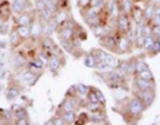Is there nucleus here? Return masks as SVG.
Here are the masks:
<instances>
[{"label":"nucleus","mask_w":160,"mask_h":125,"mask_svg":"<svg viewBox=\"0 0 160 125\" xmlns=\"http://www.w3.org/2000/svg\"><path fill=\"white\" fill-rule=\"evenodd\" d=\"M7 41H4V40H0V48H2V49H6L7 48Z\"/></svg>","instance_id":"nucleus-42"},{"label":"nucleus","mask_w":160,"mask_h":125,"mask_svg":"<svg viewBox=\"0 0 160 125\" xmlns=\"http://www.w3.org/2000/svg\"><path fill=\"white\" fill-rule=\"evenodd\" d=\"M89 124H109L106 112L100 111L96 113H89Z\"/></svg>","instance_id":"nucleus-17"},{"label":"nucleus","mask_w":160,"mask_h":125,"mask_svg":"<svg viewBox=\"0 0 160 125\" xmlns=\"http://www.w3.org/2000/svg\"><path fill=\"white\" fill-rule=\"evenodd\" d=\"M28 59L29 57L27 56V53H23V52L18 51V49H15V51L12 52L11 59H9V63H11L12 68L19 71V69H22V68H26Z\"/></svg>","instance_id":"nucleus-10"},{"label":"nucleus","mask_w":160,"mask_h":125,"mask_svg":"<svg viewBox=\"0 0 160 125\" xmlns=\"http://www.w3.org/2000/svg\"><path fill=\"white\" fill-rule=\"evenodd\" d=\"M133 48V43L127 37V35L119 33L118 37V46H116V53L115 55H127L131 53Z\"/></svg>","instance_id":"nucleus-7"},{"label":"nucleus","mask_w":160,"mask_h":125,"mask_svg":"<svg viewBox=\"0 0 160 125\" xmlns=\"http://www.w3.org/2000/svg\"><path fill=\"white\" fill-rule=\"evenodd\" d=\"M133 94L144 104L146 109L151 108L155 103V99H156V92L155 91H140V89H135Z\"/></svg>","instance_id":"nucleus-8"},{"label":"nucleus","mask_w":160,"mask_h":125,"mask_svg":"<svg viewBox=\"0 0 160 125\" xmlns=\"http://www.w3.org/2000/svg\"><path fill=\"white\" fill-rule=\"evenodd\" d=\"M104 61H106V63L108 64L109 68H111V69H116V68L119 67V64H120V59H119L115 53H108Z\"/></svg>","instance_id":"nucleus-26"},{"label":"nucleus","mask_w":160,"mask_h":125,"mask_svg":"<svg viewBox=\"0 0 160 125\" xmlns=\"http://www.w3.org/2000/svg\"><path fill=\"white\" fill-rule=\"evenodd\" d=\"M118 37H119V32L115 29V31L109 32L107 35H104L103 37L99 39V43L103 48H106L107 51L116 53V46H118Z\"/></svg>","instance_id":"nucleus-3"},{"label":"nucleus","mask_w":160,"mask_h":125,"mask_svg":"<svg viewBox=\"0 0 160 125\" xmlns=\"http://www.w3.org/2000/svg\"><path fill=\"white\" fill-rule=\"evenodd\" d=\"M52 17L59 26V24H63L66 20H68L69 17H71V12L68 11V8H59Z\"/></svg>","instance_id":"nucleus-16"},{"label":"nucleus","mask_w":160,"mask_h":125,"mask_svg":"<svg viewBox=\"0 0 160 125\" xmlns=\"http://www.w3.org/2000/svg\"><path fill=\"white\" fill-rule=\"evenodd\" d=\"M8 44H9V47L12 48V51L18 49L20 46H23V44H24V40L20 37V35L16 32V29H15V28H12V29H11V32H9Z\"/></svg>","instance_id":"nucleus-15"},{"label":"nucleus","mask_w":160,"mask_h":125,"mask_svg":"<svg viewBox=\"0 0 160 125\" xmlns=\"http://www.w3.org/2000/svg\"><path fill=\"white\" fill-rule=\"evenodd\" d=\"M100 77L107 85L111 88V89H119V88H124L126 91L127 85H126V81H127V77L124 76L122 72H119L118 69H109L107 72H99Z\"/></svg>","instance_id":"nucleus-2"},{"label":"nucleus","mask_w":160,"mask_h":125,"mask_svg":"<svg viewBox=\"0 0 160 125\" xmlns=\"http://www.w3.org/2000/svg\"><path fill=\"white\" fill-rule=\"evenodd\" d=\"M138 77H140V79H144V80H155V76H153V73H152V71L151 69H144V71H142L140 73H138L136 75Z\"/></svg>","instance_id":"nucleus-34"},{"label":"nucleus","mask_w":160,"mask_h":125,"mask_svg":"<svg viewBox=\"0 0 160 125\" xmlns=\"http://www.w3.org/2000/svg\"><path fill=\"white\" fill-rule=\"evenodd\" d=\"M58 31V23L52 19H49L46 22V26H44V35L43 36H52L53 33H56Z\"/></svg>","instance_id":"nucleus-19"},{"label":"nucleus","mask_w":160,"mask_h":125,"mask_svg":"<svg viewBox=\"0 0 160 125\" xmlns=\"http://www.w3.org/2000/svg\"><path fill=\"white\" fill-rule=\"evenodd\" d=\"M149 3H152V4H155V6H156V4H160V0H148Z\"/></svg>","instance_id":"nucleus-43"},{"label":"nucleus","mask_w":160,"mask_h":125,"mask_svg":"<svg viewBox=\"0 0 160 125\" xmlns=\"http://www.w3.org/2000/svg\"><path fill=\"white\" fill-rule=\"evenodd\" d=\"M146 52H147L148 56H156V55L160 53V39L159 37L155 39V41L152 43V46L149 47Z\"/></svg>","instance_id":"nucleus-28"},{"label":"nucleus","mask_w":160,"mask_h":125,"mask_svg":"<svg viewBox=\"0 0 160 125\" xmlns=\"http://www.w3.org/2000/svg\"><path fill=\"white\" fill-rule=\"evenodd\" d=\"M15 124L16 125H29L31 121H29V117H20L15 120Z\"/></svg>","instance_id":"nucleus-39"},{"label":"nucleus","mask_w":160,"mask_h":125,"mask_svg":"<svg viewBox=\"0 0 160 125\" xmlns=\"http://www.w3.org/2000/svg\"><path fill=\"white\" fill-rule=\"evenodd\" d=\"M6 67H7V59L6 56H2L0 57V73L6 71Z\"/></svg>","instance_id":"nucleus-41"},{"label":"nucleus","mask_w":160,"mask_h":125,"mask_svg":"<svg viewBox=\"0 0 160 125\" xmlns=\"http://www.w3.org/2000/svg\"><path fill=\"white\" fill-rule=\"evenodd\" d=\"M38 16V12L35 8H29L27 11L22 12L18 15V17H15V26H31L32 22Z\"/></svg>","instance_id":"nucleus-5"},{"label":"nucleus","mask_w":160,"mask_h":125,"mask_svg":"<svg viewBox=\"0 0 160 125\" xmlns=\"http://www.w3.org/2000/svg\"><path fill=\"white\" fill-rule=\"evenodd\" d=\"M151 33L155 37L160 39V24H153V26H151Z\"/></svg>","instance_id":"nucleus-38"},{"label":"nucleus","mask_w":160,"mask_h":125,"mask_svg":"<svg viewBox=\"0 0 160 125\" xmlns=\"http://www.w3.org/2000/svg\"><path fill=\"white\" fill-rule=\"evenodd\" d=\"M119 9H120V12H123V13H127L129 15L132 12V9L135 7V4H133V0H119Z\"/></svg>","instance_id":"nucleus-21"},{"label":"nucleus","mask_w":160,"mask_h":125,"mask_svg":"<svg viewBox=\"0 0 160 125\" xmlns=\"http://www.w3.org/2000/svg\"><path fill=\"white\" fill-rule=\"evenodd\" d=\"M40 76H42V75L33 72L28 68H24L23 71L20 72V81H22L23 85H26V87H35L38 84Z\"/></svg>","instance_id":"nucleus-6"},{"label":"nucleus","mask_w":160,"mask_h":125,"mask_svg":"<svg viewBox=\"0 0 160 125\" xmlns=\"http://www.w3.org/2000/svg\"><path fill=\"white\" fill-rule=\"evenodd\" d=\"M88 113H96L100 111H104V105L100 103H91V101H87L84 103V107H83Z\"/></svg>","instance_id":"nucleus-22"},{"label":"nucleus","mask_w":160,"mask_h":125,"mask_svg":"<svg viewBox=\"0 0 160 125\" xmlns=\"http://www.w3.org/2000/svg\"><path fill=\"white\" fill-rule=\"evenodd\" d=\"M13 28L16 29V32L20 35V37H22L24 41L31 39V26H15Z\"/></svg>","instance_id":"nucleus-24"},{"label":"nucleus","mask_w":160,"mask_h":125,"mask_svg":"<svg viewBox=\"0 0 160 125\" xmlns=\"http://www.w3.org/2000/svg\"><path fill=\"white\" fill-rule=\"evenodd\" d=\"M146 111L147 109L144 107V104L135 94H132V97L127 99L126 111H124V113L122 112V114L126 120V123H138Z\"/></svg>","instance_id":"nucleus-1"},{"label":"nucleus","mask_w":160,"mask_h":125,"mask_svg":"<svg viewBox=\"0 0 160 125\" xmlns=\"http://www.w3.org/2000/svg\"><path fill=\"white\" fill-rule=\"evenodd\" d=\"M133 87L135 89H140V91H155L156 83H155V80H144L138 76H133Z\"/></svg>","instance_id":"nucleus-12"},{"label":"nucleus","mask_w":160,"mask_h":125,"mask_svg":"<svg viewBox=\"0 0 160 125\" xmlns=\"http://www.w3.org/2000/svg\"><path fill=\"white\" fill-rule=\"evenodd\" d=\"M20 94H22V87L16 81H9L8 87L6 89V99L12 103L20 97Z\"/></svg>","instance_id":"nucleus-13"},{"label":"nucleus","mask_w":160,"mask_h":125,"mask_svg":"<svg viewBox=\"0 0 160 125\" xmlns=\"http://www.w3.org/2000/svg\"><path fill=\"white\" fill-rule=\"evenodd\" d=\"M89 53L92 55V56L95 57V60H96V63H102L106 60L107 57V55L109 52H107L106 49H103V48H92L91 51H89Z\"/></svg>","instance_id":"nucleus-20"},{"label":"nucleus","mask_w":160,"mask_h":125,"mask_svg":"<svg viewBox=\"0 0 160 125\" xmlns=\"http://www.w3.org/2000/svg\"><path fill=\"white\" fill-rule=\"evenodd\" d=\"M12 8L9 0H0V22H9L12 17Z\"/></svg>","instance_id":"nucleus-14"},{"label":"nucleus","mask_w":160,"mask_h":125,"mask_svg":"<svg viewBox=\"0 0 160 125\" xmlns=\"http://www.w3.org/2000/svg\"><path fill=\"white\" fill-rule=\"evenodd\" d=\"M108 0H91V3H89V7L91 8H103L106 6V3Z\"/></svg>","instance_id":"nucleus-35"},{"label":"nucleus","mask_w":160,"mask_h":125,"mask_svg":"<svg viewBox=\"0 0 160 125\" xmlns=\"http://www.w3.org/2000/svg\"><path fill=\"white\" fill-rule=\"evenodd\" d=\"M9 32H11L9 22H0V35L2 36H8Z\"/></svg>","instance_id":"nucleus-33"},{"label":"nucleus","mask_w":160,"mask_h":125,"mask_svg":"<svg viewBox=\"0 0 160 125\" xmlns=\"http://www.w3.org/2000/svg\"><path fill=\"white\" fill-rule=\"evenodd\" d=\"M64 64H66V60H64V57L62 56V55H56V53L49 55L47 67H48L49 72H51L52 75H58L60 69L64 67Z\"/></svg>","instance_id":"nucleus-9"},{"label":"nucleus","mask_w":160,"mask_h":125,"mask_svg":"<svg viewBox=\"0 0 160 125\" xmlns=\"http://www.w3.org/2000/svg\"><path fill=\"white\" fill-rule=\"evenodd\" d=\"M95 69H96L98 72H107L111 68H109V65L106 61H102V63H96V67H95Z\"/></svg>","instance_id":"nucleus-36"},{"label":"nucleus","mask_w":160,"mask_h":125,"mask_svg":"<svg viewBox=\"0 0 160 125\" xmlns=\"http://www.w3.org/2000/svg\"><path fill=\"white\" fill-rule=\"evenodd\" d=\"M95 91H96V94H98V100H99V103H100V104H103V105H106V97H104L103 92L100 91L99 88H96V87H95Z\"/></svg>","instance_id":"nucleus-40"},{"label":"nucleus","mask_w":160,"mask_h":125,"mask_svg":"<svg viewBox=\"0 0 160 125\" xmlns=\"http://www.w3.org/2000/svg\"><path fill=\"white\" fill-rule=\"evenodd\" d=\"M58 114L63 118L64 124H75V121H76V112L75 111H62V109H58Z\"/></svg>","instance_id":"nucleus-18"},{"label":"nucleus","mask_w":160,"mask_h":125,"mask_svg":"<svg viewBox=\"0 0 160 125\" xmlns=\"http://www.w3.org/2000/svg\"><path fill=\"white\" fill-rule=\"evenodd\" d=\"M148 64L146 63L144 59H133V76H136L138 73H140L144 69H148Z\"/></svg>","instance_id":"nucleus-23"},{"label":"nucleus","mask_w":160,"mask_h":125,"mask_svg":"<svg viewBox=\"0 0 160 125\" xmlns=\"http://www.w3.org/2000/svg\"><path fill=\"white\" fill-rule=\"evenodd\" d=\"M131 17H129V15L127 13H123L120 12L116 19H115V27H116V31L119 33H127L129 27H131Z\"/></svg>","instance_id":"nucleus-11"},{"label":"nucleus","mask_w":160,"mask_h":125,"mask_svg":"<svg viewBox=\"0 0 160 125\" xmlns=\"http://www.w3.org/2000/svg\"><path fill=\"white\" fill-rule=\"evenodd\" d=\"M44 124H46V125H66V124H64V121H63V118L60 117L58 113L55 114V116H52L51 118L48 120V121H46Z\"/></svg>","instance_id":"nucleus-32"},{"label":"nucleus","mask_w":160,"mask_h":125,"mask_svg":"<svg viewBox=\"0 0 160 125\" xmlns=\"http://www.w3.org/2000/svg\"><path fill=\"white\" fill-rule=\"evenodd\" d=\"M11 109H12V112H13L15 120L20 118V117H28V111H27V108L20 107V105H13Z\"/></svg>","instance_id":"nucleus-27"},{"label":"nucleus","mask_w":160,"mask_h":125,"mask_svg":"<svg viewBox=\"0 0 160 125\" xmlns=\"http://www.w3.org/2000/svg\"><path fill=\"white\" fill-rule=\"evenodd\" d=\"M89 3H91V0H78L76 4L80 11H83V9H87L89 8Z\"/></svg>","instance_id":"nucleus-37"},{"label":"nucleus","mask_w":160,"mask_h":125,"mask_svg":"<svg viewBox=\"0 0 160 125\" xmlns=\"http://www.w3.org/2000/svg\"><path fill=\"white\" fill-rule=\"evenodd\" d=\"M83 63H84V65H86L87 68H92V69H95V67H96V60H95V57H93L89 52L84 55Z\"/></svg>","instance_id":"nucleus-29"},{"label":"nucleus","mask_w":160,"mask_h":125,"mask_svg":"<svg viewBox=\"0 0 160 125\" xmlns=\"http://www.w3.org/2000/svg\"><path fill=\"white\" fill-rule=\"evenodd\" d=\"M73 88H75V92H76V94L79 97H82V99L86 100V96L88 93L89 85H86V84H83V83H78V84H75V85H73Z\"/></svg>","instance_id":"nucleus-25"},{"label":"nucleus","mask_w":160,"mask_h":125,"mask_svg":"<svg viewBox=\"0 0 160 125\" xmlns=\"http://www.w3.org/2000/svg\"><path fill=\"white\" fill-rule=\"evenodd\" d=\"M44 26H46V20H44L40 15L38 13L36 19L31 24V39L35 41H39L44 35Z\"/></svg>","instance_id":"nucleus-4"},{"label":"nucleus","mask_w":160,"mask_h":125,"mask_svg":"<svg viewBox=\"0 0 160 125\" xmlns=\"http://www.w3.org/2000/svg\"><path fill=\"white\" fill-rule=\"evenodd\" d=\"M155 37L152 33H148V35H144V40H143V46H142V49L143 51H147V49L152 46V43L155 41Z\"/></svg>","instance_id":"nucleus-30"},{"label":"nucleus","mask_w":160,"mask_h":125,"mask_svg":"<svg viewBox=\"0 0 160 125\" xmlns=\"http://www.w3.org/2000/svg\"><path fill=\"white\" fill-rule=\"evenodd\" d=\"M75 124H89V113L87 111H84V112H80V114H76Z\"/></svg>","instance_id":"nucleus-31"}]
</instances>
